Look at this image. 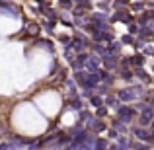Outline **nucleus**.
Segmentation results:
<instances>
[{"mask_svg":"<svg viewBox=\"0 0 154 150\" xmlns=\"http://www.w3.org/2000/svg\"><path fill=\"white\" fill-rule=\"evenodd\" d=\"M133 63H135V64H143L144 63V57L143 55H140V57H135V59H133Z\"/></svg>","mask_w":154,"mask_h":150,"instance_id":"8","label":"nucleus"},{"mask_svg":"<svg viewBox=\"0 0 154 150\" xmlns=\"http://www.w3.org/2000/svg\"><path fill=\"white\" fill-rule=\"evenodd\" d=\"M121 76H123L125 80H129V78H131V72H129V70H123V72H121Z\"/></svg>","mask_w":154,"mask_h":150,"instance_id":"9","label":"nucleus"},{"mask_svg":"<svg viewBox=\"0 0 154 150\" xmlns=\"http://www.w3.org/2000/svg\"><path fill=\"white\" fill-rule=\"evenodd\" d=\"M139 150H144V146H140V148H139Z\"/></svg>","mask_w":154,"mask_h":150,"instance_id":"11","label":"nucleus"},{"mask_svg":"<svg viewBox=\"0 0 154 150\" xmlns=\"http://www.w3.org/2000/svg\"><path fill=\"white\" fill-rule=\"evenodd\" d=\"M103 63H105V66H107V68H113V66H115V59H113L111 55H105Z\"/></svg>","mask_w":154,"mask_h":150,"instance_id":"3","label":"nucleus"},{"mask_svg":"<svg viewBox=\"0 0 154 150\" xmlns=\"http://www.w3.org/2000/svg\"><path fill=\"white\" fill-rule=\"evenodd\" d=\"M137 98V92L135 90H123V92H119V99H123V101H131V99H135Z\"/></svg>","mask_w":154,"mask_h":150,"instance_id":"1","label":"nucleus"},{"mask_svg":"<svg viewBox=\"0 0 154 150\" xmlns=\"http://www.w3.org/2000/svg\"><path fill=\"white\" fill-rule=\"evenodd\" d=\"M135 135H137V136H139V139H143V140H148V139H150V136H148V135H146V133H144V131H143V129H137V131H135Z\"/></svg>","mask_w":154,"mask_h":150,"instance_id":"4","label":"nucleus"},{"mask_svg":"<svg viewBox=\"0 0 154 150\" xmlns=\"http://www.w3.org/2000/svg\"><path fill=\"white\" fill-rule=\"evenodd\" d=\"M123 43H127V45H129V43H133V37H131V35H127V37H123Z\"/></svg>","mask_w":154,"mask_h":150,"instance_id":"10","label":"nucleus"},{"mask_svg":"<svg viewBox=\"0 0 154 150\" xmlns=\"http://www.w3.org/2000/svg\"><path fill=\"white\" fill-rule=\"evenodd\" d=\"M72 109H82V101L74 99V101H72Z\"/></svg>","mask_w":154,"mask_h":150,"instance_id":"6","label":"nucleus"},{"mask_svg":"<svg viewBox=\"0 0 154 150\" xmlns=\"http://www.w3.org/2000/svg\"><path fill=\"white\" fill-rule=\"evenodd\" d=\"M105 103L111 105V107H115V105H117V99L115 98H107V99H105Z\"/></svg>","mask_w":154,"mask_h":150,"instance_id":"7","label":"nucleus"},{"mask_svg":"<svg viewBox=\"0 0 154 150\" xmlns=\"http://www.w3.org/2000/svg\"><path fill=\"white\" fill-rule=\"evenodd\" d=\"M92 105H94V107H100V105H102V98H98V96H92Z\"/></svg>","mask_w":154,"mask_h":150,"instance_id":"5","label":"nucleus"},{"mask_svg":"<svg viewBox=\"0 0 154 150\" xmlns=\"http://www.w3.org/2000/svg\"><path fill=\"white\" fill-rule=\"evenodd\" d=\"M119 115L123 117L125 121H131L133 117H135V111H133V109H129V107H121L119 109Z\"/></svg>","mask_w":154,"mask_h":150,"instance_id":"2","label":"nucleus"}]
</instances>
